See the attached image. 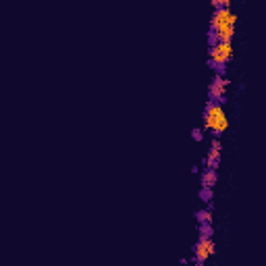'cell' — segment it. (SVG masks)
<instances>
[{
  "label": "cell",
  "mask_w": 266,
  "mask_h": 266,
  "mask_svg": "<svg viewBox=\"0 0 266 266\" xmlns=\"http://www.w3.org/2000/svg\"><path fill=\"white\" fill-rule=\"evenodd\" d=\"M204 129L212 131L214 137H221L229 129V117L218 102H208L204 108Z\"/></svg>",
  "instance_id": "obj_1"
},
{
  "label": "cell",
  "mask_w": 266,
  "mask_h": 266,
  "mask_svg": "<svg viewBox=\"0 0 266 266\" xmlns=\"http://www.w3.org/2000/svg\"><path fill=\"white\" fill-rule=\"evenodd\" d=\"M208 54H210V67L216 71V75H223L225 65L233 56V42H216L210 46Z\"/></svg>",
  "instance_id": "obj_2"
},
{
  "label": "cell",
  "mask_w": 266,
  "mask_h": 266,
  "mask_svg": "<svg viewBox=\"0 0 266 266\" xmlns=\"http://www.w3.org/2000/svg\"><path fill=\"white\" fill-rule=\"evenodd\" d=\"M235 23H237V15L231 8H216L210 19V31L214 33L225 27H235Z\"/></svg>",
  "instance_id": "obj_3"
},
{
  "label": "cell",
  "mask_w": 266,
  "mask_h": 266,
  "mask_svg": "<svg viewBox=\"0 0 266 266\" xmlns=\"http://www.w3.org/2000/svg\"><path fill=\"white\" fill-rule=\"evenodd\" d=\"M216 254V246H214V241L212 239H198V244L193 246V258L198 264H204L210 256H214Z\"/></svg>",
  "instance_id": "obj_4"
},
{
  "label": "cell",
  "mask_w": 266,
  "mask_h": 266,
  "mask_svg": "<svg viewBox=\"0 0 266 266\" xmlns=\"http://www.w3.org/2000/svg\"><path fill=\"white\" fill-rule=\"evenodd\" d=\"M227 88H229V82L223 77V75H214V79L210 82V88H208V96H210V102H218L221 104L225 94H227Z\"/></svg>",
  "instance_id": "obj_5"
},
{
  "label": "cell",
  "mask_w": 266,
  "mask_h": 266,
  "mask_svg": "<svg viewBox=\"0 0 266 266\" xmlns=\"http://www.w3.org/2000/svg\"><path fill=\"white\" fill-rule=\"evenodd\" d=\"M221 150H223L221 140H218V137H212L210 150H208V156H206V169H212V171L218 169V165H221Z\"/></svg>",
  "instance_id": "obj_6"
},
{
  "label": "cell",
  "mask_w": 266,
  "mask_h": 266,
  "mask_svg": "<svg viewBox=\"0 0 266 266\" xmlns=\"http://www.w3.org/2000/svg\"><path fill=\"white\" fill-rule=\"evenodd\" d=\"M216 181H218L216 171H212V169H206V171L202 173V185H204V189H212L214 185H216Z\"/></svg>",
  "instance_id": "obj_7"
},
{
  "label": "cell",
  "mask_w": 266,
  "mask_h": 266,
  "mask_svg": "<svg viewBox=\"0 0 266 266\" xmlns=\"http://www.w3.org/2000/svg\"><path fill=\"white\" fill-rule=\"evenodd\" d=\"M195 218H198L200 225H212V212L210 210H198Z\"/></svg>",
  "instance_id": "obj_8"
},
{
  "label": "cell",
  "mask_w": 266,
  "mask_h": 266,
  "mask_svg": "<svg viewBox=\"0 0 266 266\" xmlns=\"http://www.w3.org/2000/svg\"><path fill=\"white\" fill-rule=\"evenodd\" d=\"M200 237L202 239H212V227L210 225H200Z\"/></svg>",
  "instance_id": "obj_9"
},
{
  "label": "cell",
  "mask_w": 266,
  "mask_h": 266,
  "mask_svg": "<svg viewBox=\"0 0 266 266\" xmlns=\"http://www.w3.org/2000/svg\"><path fill=\"white\" fill-rule=\"evenodd\" d=\"M231 6V0H212V8H229Z\"/></svg>",
  "instance_id": "obj_10"
},
{
  "label": "cell",
  "mask_w": 266,
  "mask_h": 266,
  "mask_svg": "<svg viewBox=\"0 0 266 266\" xmlns=\"http://www.w3.org/2000/svg\"><path fill=\"white\" fill-rule=\"evenodd\" d=\"M200 198H202V200H206V202H210L212 191H210V189H202V191H200Z\"/></svg>",
  "instance_id": "obj_11"
},
{
  "label": "cell",
  "mask_w": 266,
  "mask_h": 266,
  "mask_svg": "<svg viewBox=\"0 0 266 266\" xmlns=\"http://www.w3.org/2000/svg\"><path fill=\"white\" fill-rule=\"evenodd\" d=\"M191 133H193V140H195V142H202V140H204V131H202V129H193Z\"/></svg>",
  "instance_id": "obj_12"
},
{
  "label": "cell",
  "mask_w": 266,
  "mask_h": 266,
  "mask_svg": "<svg viewBox=\"0 0 266 266\" xmlns=\"http://www.w3.org/2000/svg\"><path fill=\"white\" fill-rule=\"evenodd\" d=\"M195 266H204V264H198V262H195Z\"/></svg>",
  "instance_id": "obj_13"
}]
</instances>
